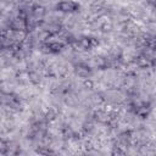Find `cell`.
Returning <instances> with one entry per match:
<instances>
[{
  "label": "cell",
  "instance_id": "1",
  "mask_svg": "<svg viewBox=\"0 0 156 156\" xmlns=\"http://www.w3.org/2000/svg\"><path fill=\"white\" fill-rule=\"evenodd\" d=\"M0 104L4 105L5 107L15 108V107H18V99L12 98V95H10V94H1L0 95Z\"/></svg>",
  "mask_w": 156,
  "mask_h": 156
},
{
  "label": "cell",
  "instance_id": "2",
  "mask_svg": "<svg viewBox=\"0 0 156 156\" xmlns=\"http://www.w3.org/2000/svg\"><path fill=\"white\" fill-rule=\"evenodd\" d=\"M78 7L77 4L72 2V1H63V2H60L57 4V9L60 11H63V12H72V11H76V9Z\"/></svg>",
  "mask_w": 156,
  "mask_h": 156
},
{
  "label": "cell",
  "instance_id": "3",
  "mask_svg": "<svg viewBox=\"0 0 156 156\" xmlns=\"http://www.w3.org/2000/svg\"><path fill=\"white\" fill-rule=\"evenodd\" d=\"M0 43H1V37H0Z\"/></svg>",
  "mask_w": 156,
  "mask_h": 156
}]
</instances>
